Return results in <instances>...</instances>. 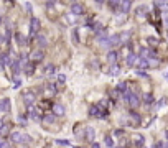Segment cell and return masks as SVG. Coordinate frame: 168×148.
<instances>
[{
    "label": "cell",
    "mask_w": 168,
    "mask_h": 148,
    "mask_svg": "<svg viewBox=\"0 0 168 148\" xmlns=\"http://www.w3.org/2000/svg\"><path fill=\"white\" fill-rule=\"evenodd\" d=\"M89 115H91V117H97V119H106L107 117V110H104L102 105L96 104V105H92V107H91Z\"/></svg>",
    "instance_id": "1"
},
{
    "label": "cell",
    "mask_w": 168,
    "mask_h": 148,
    "mask_svg": "<svg viewBox=\"0 0 168 148\" xmlns=\"http://www.w3.org/2000/svg\"><path fill=\"white\" fill-rule=\"evenodd\" d=\"M10 138H12L13 143H25V142H30V137L26 133H22V132H12L10 133Z\"/></svg>",
    "instance_id": "2"
},
{
    "label": "cell",
    "mask_w": 168,
    "mask_h": 148,
    "mask_svg": "<svg viewBox=\"0 0 168 148\" xmlns=\"http://www.w3.org/2000/svg\"><path fill=\"white\" fill-rule=\"evenodd\" d=\"M124 97H125V100L129 102V105H130L132 109H135V107H138V105H140V99H138L137 94H132L130 91H129V92L124 94Z\"/></svg>",
    "instance_id": "3"
},
{
    "label": "cell",
    "mask_w": 168,
    "mask_h": 148,
    "mask_svg": "<svg viewBox=\"0 0 168 148\" xmlns=\"http://www.w3.org/2000/svg\"><path fill=\"white\" fill-rule=\"evenodd\" d=\"M23 100H25V105H26V107H31V105L36 102V94L31 92V91H28V92L23 94Z\"/></svg>",
    "instance_id": "4"
},
{
    "label": "cell",
    "mask_w": 168,
    "mask_h": 148,
    "mask_svg": "<svg viewBox=\"0 0 168 148\" xmlns=\"http://www.w3.org/2000/svg\"><path fill=\"white\" fill-rule=\"evenodd\" d=\"M40 20L38 18H31L30 20V35H38L40 33Z\"/></svg>",
    "instance_id": "5"
},
{
    "label": "cell",
    "mask_w": 168,
    "mask_h": 148,
    "mask_svg": "<svg viewBox=\"0 0 168 148\" xmlns=\"http://www.w3.org/2000/svg\"><path fill=\"white\" fill-rule=\"evenodd\" d=\"M28 112H30V119H31V120H35V122H40L41 119H43V117H41V112L38 110V109H35L33 105L28 107Z\"/></svg>",
    "instance_id": "6"
},
{
    "label": "cell",
    "mask_w": 168,
    "mask_h": 148,
    "mask_svg": "<svg viewBox=\"0 0 168 148\" xmlns=\"http://www.w3.org/2000/svg\"><path fill=\"white\" fill-rule=\"evenodd\" d=\"M45 58V53H43V49H35L33 53H31V56H30V61H41V59Z\"/></svg>",
    "instance_id": "7"
},
{
    "label": "cell",
    "mask_w": 168,
    "mask_h": 148,
    "mask_svg": "<svg viewBox=\"0 0 168 148\" xmlns=\"http://www.w3.org/2000/svg\"><path fill=\"white\" fill-rule=\"evenodd\" d=\"M23 72L26 76H33L35 72V63L33 61H26V64H23Z\"/></svg>",
    "instance_id": "8"
},
{
    "label": "cell",
    "mask_w": 168,
    "mask_h": 148,
    "mask_svg": "<svg viewBox=\"0 0 168 148\" xmlns=\"http://www.w3.org/2000/svg\"><path fill=\"white\" fill-rule=\"evenodd\" d=\"M71 12L74 13V15H82V13H84V5H82V3H73V5H71Z\"/></svg>",
    "instance_id": "9"
},
{
    "label": "cell",
    "mask_w": 168,
    "mask_h": 148,
    "mask_svg": "<svg viewBox=\"0 0 168 148\" xmlns=\"http://www.w3.org/2000/svg\"><path fill=\"white\" fill-rule=\"evenodd\" d=\"M12 58H10V54H0V66H2V68H3V66H12Z\"/></svg>",
    "instance_id": "10"
},
{
    "label": "cell",
    "mask_w": 168,
    "mask_h": 148,
    "mask_svg": "<svg viewBox=\"0 0 168 148\" xmlns=\"http://www.w3.org/2000/svg\"><path fill=\"white\" fill-rule=\"evenodd\" d=\"M117 58H119V53L117 51H109V53H107V63H109V64L114 66L115 61H117Z\"/></svg>",
    "instance_id": "11"
},
{
    "label": "cell",
    "mask_w": 168,
    "mask_h": 148,
    "mask_svg": "<svg viewBox=\"0 0 168 148\" xmlns=\"http://www.w3.org/2000/svg\"><path fill=\"white\" fill-rule=\"evenodd\" d=\"M0 110L10 112V99H0Z\"/></svg>",
    "instance_id": "12"
},
{
    "label": "cell",
    "mask_w": 168,
    "mask_h": 148,
    "mask_svg": "<svg viewBox=\"0 0 168 148\" xmlns=\"http://www.w3.org/2000/svg\"><path fill=\"white\" fill-rule=\"evenodd\" d=\"M94 137H96V130H94L92 127H86V140H89V142L92 143Z\"/></svg>",
    "instance_id": "13"
},
{
    "label": "cell",
    "mask_w": 168,
    "mask_h": 148,
    "mask_svg": "<svg viewBox=\"0 0 168 148\" xmlns=\"http://www.w3.org/2000/svg\"><path fill=\"white\" fill-rule=\"evenodd\" d=\"M137 61H138V56L134 54V53H130L127 56V66H137Z\"/></svg>",
    "instance_id": "14"
},
{
    "label": "cell",
    "mask_w": 168,
    "mask_h": 148,
    "mask_svg": "<svg viewBox=\"0 0 168 148\" xmlns=\"http://www.w3.org/2000/svg\"><path fill=\"white\" fill-rule=\"evenodd\" d=\"M53 114L58 115V117L64 115V107H63L61 104H54V105H53Z\"/></svg>",
    "instance_id": "15"
},
{
    "label": "cell",
    "mask_w": 168,
    "mask_h": 148,
    "mask_svg": "<svg viewBox=\"0 0 168 148\" xmlns=\"http://www.w3.org/2000/svg\"><path fill=\"white\" fill-rule=\"evenodd\" d=\"M130 7H132V2H130V0H125V2H120V12H122V13L130 12Z\"/></svg>",
    "instance_id": "16"
},
{
    "label": "cell",
    "mask_w": 168,
    "mask_h": 148,
    "mask_svg": "<svg viewBox=\"0 0 168 148\" xmlns=\"http://www.w3.org/2000/svg\"><path fill=\"white\" fill-rule=\"evenodd\" d=\"M10 123L8 122H3V125H2V128H0V137H7L10 133Z\"/></svg>",
    "instance_id": "17"
},
{
    "label": "cell",
    "mask_w": 168,
    "mask_h": 148,
    "mask_svg": "<svg viewBox=\"0 0 168 148\" xmlns=\"http://www.w3.org/2000/svg\"><path fill=\"white\" fill-rule=\"evenodd\" d=\"M54 72H56V68L53 64H48L46 68H45V76H46V77H53Z\"/></svg>",
    "instance_id": "18"
},
{
    "label": "cell",
    "mask_w": 168,
    "mask_h": 148,
    "mask_svg": "<svg viewBox=\"0 0 168 148\" xmlns=\"http://www.w3.org/2000/svg\"><path fill=\"white\" fill-rule=\"evenodd\" d=\"M20 68H22V64H20V61H18V59H15V61L12 63V72H13V76H18V72H20Z\"/></svg>",
    "instance_id": "19"
},
{
    "label": "cell",
    "mask_w": 168,
    "mask_h": 148,
    "mask_svg": "<svg viewBox=\"0 0 168 148\" xmlns=\"http://www.w3.org/2000/svg\"><path fill=\"white\" fill-rule=\"evenodd\" d=\"M107 74H109V76H119V74H120V68H119V66H110L109 69H107Z\"/></svg>",
    "instance_id": "20"
},
{
    "label": "cell",
    "mask_w": 168,
    "mask_h": 148,
    "mask_svg": "<svg viewBox=\"0 0 168 148\" xmlns=\"http://www.w3.org/2000/svg\"><path fill=\"white\" fill-rule=\"evenodd\" d=\"M109 41H110V48L115 46V45L122 43L120 41V35H112V36H109Z\"/></svg>",
    "instance_id": "21"
},
{
    "label": "cell",
    "mask_w": 168,
    "mask_h": 148,
    "mask_svg": "<svg viewBox=\"0 0 168 148\" xmlns=\"http://www.w3.org/2000/svg\"><path fill=\"white\" fill-rule=\"evenodd\" d=\"M137 66L140 68V71H143V69H147V68H148V59L138 58V61H137Z\"/></svg>",
    "instance_id": "22"
},
{
    "label": "cell",
    "mask_w": 168,
    "mask_h": 148,
    "mask_svg": "<svg viewBox=\"0 0 168 148\" xmlns=\"http://www.w3.org/2000/svg\"><path fill=\"white\" fill-rule=\"evenodd\" d=\"M15 38H17V41H18V43L22 45V46H25V45H28V38H25L22 33H17V35H15Z\"/></svg>",
    "instance_id": "23"
},
{
    "label": "cell",
    "mask_w": 168,
    "mask_h": 148,
    "mask_svg": "<svg viewBox=\"0 0 168 148\" xmlns=\"http://www.w3.org/2000/svg\"><path fill=\"white\" fill-rule=\"evenodd\" d=\"M115 91H117L119 94H120V92H124V94L129 92V91H127V82H120L117 87H115Z\"/></svg>",
    "instance_id": "24"
},
{
    "label": "cell",
    "mask_w": 168,
    "mask_h": 148,
    "mask_svg": "<svg viewBox=\"0 0 168 148\" xmlns=\"http://www.w3.org/2000/svg\"><path fill=\"white\" fill-rule=\"evenodd\" d=\"M41 120H43L45 123H53L54 122V115L53 114H46L43 119H41Z\"/></svg>",
    "instance_id": "25"
},
{
    "label": "cell",
    "mask_w": 168,
    "mask_h": 148,
    "mask_svg": "<svg viewBox=\"0 0 168 148\" xmlns=\"http://www.w3.org/2000/svg\"><path fill=\"white\" fill-rule=\"evenodd\" d=\"M46 92H48V94H53V96H54V94H56V86H54V84H53V82L46 84Z\"/></svg>",
    "instance_id": "26"
},
{
    "label": "cell",
    "mask_w": 168,
    "mask_h": 148,
    "mask_svg": "<svg viewBox=\"0 0 168 148\" xmlns=\"http://www.w3.org/2000/svg\"><path fill=\"white\" fill-rule=\"evenodd\" d=\"M36 41H38V45H40L41 48H45V46H46V38H45V36H41V35H38V36H36Z\"/></svg>",
    "instance_id": "27"
},
{
    "label": "cell",
    "mask_w": 168,
    "mask_h": 148,
    "mask_svg": "<svg viewBox=\"0 0 168 148\" xmlns=\"http://www.w3.org/2000/svg\"><path fill=\"white\" fill-rule=\"evenodd\" d=\"M158 64H160V61L157 58H150L148 59V68H157Z\"/></svg>",
    "instance_id": "28"
},
{
    "label": "cell",
    "mask_w": 168,
    "mask_h": 148,
    "mask_svg": "<svg viewBox=\"0 0 168 148\" xmlns=\"http://www.w3.org/2000/svg\"><path fill=\"white\" fill-rule=\"evenodd\" d=\"M155 7H160V10L168 12V2H155Z\"/></svg>",
    "instance_id": "29"
},
{
    "label": "cell",
    "mask_w": 168,
    "mask_h": 148,
    "mask_svg": "<svg viewBox=\"0 0 168 148\" xmlns=\"http://www.w3.org/2000/svg\"><path fill=\"white\" fill-rule=\"evenodd\" d=\"M134 138H135V143H137L140 148H143V137L142 135H134Z\"/></svg>",
    "instance_id": "30"
},
{
    "label": "cell",
    "mask_w": 168,
    "mask_h": 148,
    "mask_svg": "<svg viewBox=\"0 0 168 148\" xmlns=\"http://www.w3.org/2000/svg\"><path fill=\"white\" fill-rule=\"evenodd\" d=\"M143 102H145L147 105H150L153 102V96L152 94H145V96H143Z\"/></svg>",
    "instance_id": "31"
},
{
    "label": "cell",
    "mask_w": 168,
    "mask_h": 148,
    "mask_svg": "<svg viewBox=\"0 0 168 148\" xmlns=\"http://www.w3.org/2000/svg\"><path fill=\"white\" fill-rule=\"evenodd\" d=\"M147 12H148V8H147L145 5H142V7H138V10H137V15H147Z\"/></svg>",
    "instance_id": "32"
},
{
    "label": "cell",
    "mask_w": 168,
    "mask_h": 148,
    "mask_svg": "<svg viewBox=\"0 0 168 148\" xmlns=\"http://www.w3.org/2000/svg\"><path fill=\"white\" fill-rule=\"evenodd\" d=\"M104 140H106V146H110V148L114 146V142H112V137H109V135H107Z\"/></svg>",
    "instance_id": "33"
},
{
    "label": "cell",
    "mask_w": 168,
    "mask_h": 148,
    "mask_svg": "<svg viewBox=\"0 0 168 148\" xmlns=\"http://www.w3.org/2000/svg\"><path fill=\"white\" fill-rule=\"evenodd\" d=\"M58 81L61 84H64L66 82V74H63V72H58Z\"/></svg>",
    "instance_id": "34"
},
{
    "label": "cell",
    "mask_w": 168,
    "mask_h": 148,
    "mask_svg": "<svg viewBox=\"0 0 168 148\" xmlns=\"http://www.w3.org/2000/svg\"><path fill=\"white\" fill-rule=\"evenodd\" d=\"M130 119H134V122L135 123H140V117L137 114H135V112H130Z\"/></svg>",
    "instance_id": "35"
},
{
    "label": "cell",
    "mask_w": 168,
    "mask_h": 148,
    "mask_svg": "<svg viewBox=\"0 0 168 148\" xmlns=\"http://www.w3.org/2000/svg\"><path fill=\"white\" fill-rule=\"evenodd\" d=\"M23 5H25L26 12H28V13H31V10H33V8H31V3H30V2H25V3H23Z\"/></svg>",
    "instance_id": "36"
},
{
    "label": "cell",
    "mask_w": 168,
    "mask_h": 148,
    "mask_svg": "<svg viewBox=\"0 0 168 148\" xmlns=\"http://www.w3.org/2000/svg\"><path fill=\"white\" fill-rule=\"evenodd\" d=\"M56 143H58V145H69L68 140H56Z\"/></svg>",
    "instance_id": "37"
},
{
    "label": "cell",
    "mask_w": 168,
    "mask_h": 148,
    "mask_svg": "<svg viewBox=\"0 0 168 148\" xmlns=\"http://www.w3.org/2000/svg\"><path fill=\"white\" fill-rule=\"evenodd\" d=\"M73 40H74V43H78V30L73 31Z\"/></svg>",
    "instance_id": "38"
},
{
    "label": "cell",
    "mask_w": 168,
    "mask_h": 148,
    "mask_svg": "<svg viewBox=\"0 0 168 148\" xmlns=\"http://www.w3.org/2000/svg\"><path fill=\"white\" fill-rule=\"evenodd\" d=\"M137 74H138L140 77H148V76H147V72H145V71H140V69L137 71Z\"/></svg>",
    "instance_id": "39"
},
{
    "label": "cell",
    "mask_w": 168,
    "mask_h": 148,
    "mask_svg": "<svg viewBox=\"0 0 168 148\" xmlns=\"http://www.w3.org/2000/svg\"><path fill=\"white\" fill-rule=\"evenodd\" d=\"M153 148H165V143L163 142H160V143H155V146Z\"/></svg>",
    "instance_id": "40"
},
{
    "label": "cell",
    "mask_w": 168,
    "mask_h": 148,
    "mask_svg": "<svg viewBox=\"0 0 168 148\" xmlns=\"http://www.w3.org/2000/svg\"><path fill=\"white\" fill-rule=\"evenodd\" d=\"M148 43H152V45H157V43H158V41H157L155 38H148Z\"/></svg>",
    "instance_id": "41"
},
{
    "label": "cell",
    "mask_w": 168,
    "mask_h": 148,
    "mask_svg": "<svg viewBox=\"0 0 168 148\" xmlns=\"http://www.w3.org/2000/svg\"><path fill=\"white\" fill-rule=\"evenodd\" d=\"M46 7H50V8H51V7H54V2H46Z\"/></svg>",
    "instance_id": "42"
},
{
    "label": "cell",
    "mask_w": 168,
    "mask_h": 148,
    "mask_svg": "<svg viewBox=\"0 0 168 148\" xmlns=\"http://www.w3.org/2000/svg\"><path fill=\"white\" fill-rule=\"evenodd\" d=\"M91 148H101V145H99V143H92V145H91Z\"/></svg>",
    "instance_id": "43"
},
{
    "label": "cell",
    "mask_w": 168,
    "mask_h": 148,
    "mask_svg": "<svg viewBox=\"0 0 168 148\" xmlns=\"http://www.w3.org/2000/svg\"><path fill=\"white\" fill-rule=\"evenodd\" d=\"M163 18H165V22H166V23H168V12H166V13H165V15H163Z\"/></svg>",
    "instance_id": "44"
},
{
    "label": "cell",
    "mask_w": 168,
    "mask_h": 148,
    "mask_svg": "<svg viewBox=\"0 0 168 148\" xmlns=\"http://www.w3.org/2000/svg\"><path fill=\"white\" fill-rule=\"evenodd\" d=\"M165 148H168V142H166V143H165Z\"/></svg>",
    "instance_id": "45"
},
{
    "label": "cell",
    "mask_w": 168,
    "mask_h": 148,
    "mask_svg": "<svg viewBox=\"0 0 168 148\" xmlns=\"http://www.w3.org/2000/svg\"><path fill=\"white\" fill-rule=\"evenodd\" d=\"M165 135H166V138H168V132H166V133H165Z\"/></svg>",
    "instance_id": "46"
},
{
    "label": "cell",
    "mask_w": 168,
    "mask_h": 148,
    "mask_svg": "<svg viewBox=\"0 0 168 148\" xmlns=\"http://www.w3.org/2000/svg\"><path fill=\"white\" fill-rule=\"evenodd\" d=\"M0 23H2V18H0Z\"/></svg>",
    "instance_id": "47"
},
{
    "label": "cell",
    "mask_w": 168,
    "mask_h": 148,
    "mask_svg": "<svg viewBox=\"0 0 168 148\" xmlns=\"http://www.w3.org/2000/svg\"><path fill=\"white\" fill-rule=\"evenodd\" d=\"M119 148H124V146H119Z\"/></svg>",
    "instance_id": "48"
},
{
    "label": "cell",
    "mask_w": 168,
    "mask_h": 148,
    "mask_svg": "<svg viewBox=\"0 0 168 148\" xmlns=\"http://www.w3.org/2000/svg\"><path fill=\"white\" fill-rule=\"evenodd\" d=\"M143 148H145V146H143Z\"/></svg>",
    "instance_id": "49"
}]
</instances>
